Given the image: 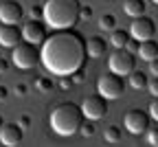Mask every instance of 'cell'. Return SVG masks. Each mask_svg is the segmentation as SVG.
<instances>
[{
    "label": "cell",
    "mask_w": 158,
    "mask_h": 147,
    "mask_svg": "<svg viewBox=\"0 0 158 147\" xmlns=\"http://www.w3.org/2000/svg\"><path fill=\"white\" fill-rule=\"evenodd\" d=\"M86 40L75 29H57L42 42L40 61L51 75H73L77 68L86 64Z\"/></svg>",
    "instance_id": "1"
},
{
    "label": "cell",
    "mask_w": 158,
    "mask_h": 147,
    "mask_svg": "<svg viewBox=\"0 0 158 147\" xmlns=\"http://www.w3.org/2000/svg\"><path fill=\"white\" fill-rule=\"evenodd\" d=\"M79 0H46L42 5V20L53 31L57 29H75L79 22Z\"/></svg>",
    "instance_id": "2"
},
{
    "label": "cell",
    "mask_w": 158,
    "mask_h": 147,
    "mask_svg": "<svg viewBox=\"0 0 158 147\" xmlns=\"http://www.w3.org/2000/svg\"><path fill=\"white\" fill-rule=\"evenodd\" d=\"M84 112L81 108L73 101H66V103H59V106L53 108L51 112V128L55 134L59 136H73L79 132L81 128V121H84Z\"/></svg>",
    "instance_id": "3"
},
{
    "label": "cell",
    "mask_w": 158,
    "mask_h": 147,
    "mask_svg": "<svg viewBox=\"0 0 158 147\" xmlns=\"http://www.w3.org/2000/svg\"><path fill=\"white\" fill-rule=\"evenodd\" d=\"M97 92L101 97H106L108 101L110 99H118L125 92V79L121 75L108 70L103 75H99V79H97Z\"/></svg>",
    "instance_id": "4"
},
{
    "label": "cell",
    "mask_w": 158,
    "mask_h": 147,
    "mask_svg": "<svg viewBox=\"0 0 158 147\" xmlns=\"http://www.w3.org/2000/svg\"><path fill=\"white\" fill-rule=\"evenodd\" d=\"M136 66V57L130 48H114L108 57V68L121 77H127Z\"/></svg>",
    "instance_id": "5"
},
{
    "label": "cell",
    "mask_w": 158,
    "mask_h": 147,
    "mask_svg": "<svg viewBox=\"0 0 158 147\" xmlns=\"http://www.w3.org/2000/svg\"><path fill=\"white\" fill-rule=\"evenodd\" d=\"M11 61L22 70H31L35 64H40V51H37L35 44H29V42L22 44V42H20L11 53Z\"/></svg>",
    "instance_id": "6"
},
{
    "label": "cell",
    "mask_w": 158,
    "mask_h": 147,
    "mask_svg": "<svg viewBox=\"0 0 158 147\" xmlns=\"http://www.w3.org/2000/svg\"><path fill=\"white\" fill-rule=\"evenodd\" d=\"M149 112L147 110H141V108H134V110H127L125 116H123V125H125V130L134 136L138 134H145L149 130Z\"/></svg>",
    "instance_id": "7"
},
{
    "label": "cell",
    "mask_w": 158,
    "mask_h": 147,
    "mask_svg": "<svg viewBox=\"0 0 158 147\" xmlns=\"http://www.w3.org/2000/svg\"><path fill=\"white\" fill-rule=\"evenodd\" d=\"M81 112L86 119L90 121H99V119H103L108 114V99L101 97V94H92V97H86L84 103H81Z\"/></svg>",
    "instance_id": "8"
},
{
    "label": "cell",
    "mask_w": 158,
    "mask_h": 147,
    "mask_svg": "<svg viewBox=\"0 0 158 147\" xmlns=\"http://www.w3.org/2000/svg\"><path fill=\"white\" fill-rule=\"evenodd\" d=\"M156 33V22L149 18V15H136L132 18V24H130V37H134L136 42H143V40H149L154 37Z\"/></svg>",
    "instance_id": "9"
},
{
    "label": "cell",
    "mask_w": 158,
    "mask_h": 147,
    "mask_svg": "<svg viewBox=\"0 0 158 147\" xmlns=\"http://www.w3.org/2000/svg\"><path fill=\"white\" fill-rule=\"evenodd\" d=\"M46 35H48V27L44 24V20H35V18H31L29 22L22 27V37L29 42V44L42 46V42L46 40Z\"/></svg>",
    "instance_id": "10"
},
{
    "label": "cell",
    "mask_w": 158,
    "mask_h": 147,
    "mask_svg": "<svg viewBox=\"0 0 158 147\" xmlns=\"http://www.w3.org/2000/svg\"><path fill=\"white\" fill-rule=\"evenodd\" d=\"M24 15V7L18 0H5L0 5V22L2 24H20Z\"/></svg>",
    "instance_id": "11"
},
{
    "label": "cell",
    "mask_w": 158,
    "mask_h": 147,
    "mask_svg": "<svg viewBox=\"0 0 158 147\" xmlns=\"http://www.w3.org/2000/svg\"><path fill=\"white\" fill-rule=\"evenodd\" d=\"M22 27L18 24H2L0 27V46L5 48H15L22 42Z\"/></svg>",
    "instance_id": "12"
},
{
    "label": "cell",
    "mask_w": 158,
    "mask_h": 147,
    "mask_svg": "<svg viewBox=\"0 0 158 147\" xmlns=\"http://www.w3.org/2000/svg\"><path fill=\"white\" fill-rule=\"evenodd\" d=\"M22 132L24 130L20 128L18 123H2V128H0V143L7 145V147H15V145L22 143V138H24Z\"/></svg>",
    "instance_id": "13"
},
{
    "label": "cell",
    "mask_w": 158,
    "mask_h": 147,
    "mask_svg": "<svg viewBox=\"0 0 158 147\" xmlns=\"http://www.w3.org/2000/svg\"><path fill=\"white\" fill-rule=\"evenodd\" d=\"M106 51H108V42H106L103 37L92 35V37L86 40V53H88V57L99 59V57H103V55H106Z\"/></svg>",
    "instance_id": "14"
},
{
    "label": "cell",
    "mask_w": 158,
    "mask_h": 147,
    "mask_svg": "<svg viewBox=\"0 0 158 147\" xmlns=\"http://www.w3.org/2000/svg\"><path fill=\"white\" fill-rule=\"evenodd\" d=\"M138 57L141 59H145V61H149V59H154V57H158V42L154 40V37H149V40H143V42H138Z\"/></svg>",
    "instance_id": "15"
},
{
    "label": "cell",
    "mask_w": 158,
    "mask_h": 147,
    "mask_svg": "<svg viewBox=\"0 0 158 147\" xmlns=\"http://www.w3.org/2000/svg\"><path fill=\"white\" fill-rule=\"evenodd\" d=\"M130 42V31H123V29H112L110 31V44L114 48H125Z\"/></svg>",
    "instance_id": "16"
},
{
    "label": "cell",
    "mask_w": 158,
    "mask_h": 147,
    "mask_svg": "<svg viewBox=\"0 0 158 147\" xmlns=\"http://www.w3.org/2000/svg\"><path fill=\"white\" fill-rule=\"evenodd\" d=\"M147 73H143V70H132L130 75H127V83H130V88H134V90H143V88H147Z\"/></svg>",
    "instance_id": "17"
},
{
    "label": "cell",
    "mask_w": 158,
    "mask_h": 147,
    "mask_svg": "<svg viewBox=\"0 0 158 147\" xmlns=\"http://www.w3.org/2000/svg\"><path fill=\"white\" fill-rule=\"evenodd\" d=\"M123 11H125L130 18L143 15V13H145V0H125V5H123Z\"/></svg>",
    "instance_id": "18"
},
{
    "label": "cell",
    "mask_w": 158,
    "mask_h": 147,
    "mask_svg": "<svg viewBox=\"0 0 158 147\" xmlns=\"http://www.w3.org/2000/svg\"><path fill=\"white\" fill-rule=\"evenodd\" d=\"M99 29L110 33L112 29H116V18H114L112 13H103L101 18H99Z\"/></svg>",
    "instance_id": "19"
},
{
    "label": "cell",
    "mask_w": 158,
    "mask_h": 147,
    "mask_svg": "<svg viewBox=\"0 0 158 147\" xmlns=\"http://www.w3.org/2000/svg\"><path fill=\"white\" fill-rule=\"evenodd\" d=\"M121 130H118L116 128V125H108V128L103 130V138L108 141V143H118V141H121Z\"/></svg>",
    "instance_id": "20"
},
{
    "label": "cell",
    "mask_w": 158,
    "mask_h": 147,
    "mask_svg": "<svg viewBox=\"0 0 158 147\" xmlns=\"http://www.w3.org/2000/svg\"><path fill=\"white\" fill-rule=\"evenodd\" d=\"M35 88H37L40 92H51V90L55 88V83H53L51 77H37V79H35Z\"/></svg>",
    "instance_id": "21"
},
{
    "label": "cell",
    "mask_w": 158,
    "mask_h": 147,
    "mask_svg": "<svg viewBox=\"0 0 158 147\" xmlns=\"http://www.w3.org/2000/svg\"><path fill=\"white\" fill-rule=\"evenodd\" d=\"M79 132H81V136H92V134H94V121L84 119V121H81V128H79Z\"/></svg>",
    "instance_id": "22"
},
{
    "label": "cell",
    "mask_w": 158,
    "mask_h": 147,
    "mask_svg": "<svg viewBox=\"0 0 158 147\" xmlns=\"http://www.w3.org/2000/svg\"><path fill=\"white\" fill-rule=\"evenodd\" d=\"M147 90L152 97H158V75H152V79H147Z\"/></svg>",
    "instance_id": "23"
},
{
    "label": "cell",
    "mask_w": 158,
    "mask_h": 147,
    "mask_svg": "<svg viewBox=\"0 0 158 147\" xmlns=\"http://www.w3.org/2000/svg\"><path fill=\"white\" fill-rule=\"evenodd\" d=\"M145 134H147V143H149L152 147H158V128H152V130H147Z\"/></svg>",
    "instance_id": "24"
},
{
    "label": "cell",
    "mask_w": 158,
    "mask_h": 147,
    "mask_svg": "<svg viewBox=\"0 0 158 147\" xmlns=\"http://www.w3.org/2000/svg\"><path fill=\"white\" fill-rule=\"evenodd\" d=\"M70 79H73V83H81L84 79H86V68L81 66V68H77L73 75H70Z\"/></svg>",
    "instance_id": "25"
},
{
    "label": "cell",
    "mask_w": 158,
    "mask_h": 147,
    "mask_svg": "<svg viewBox=\"0 0 158 147\" xmlns=\"http://www.w3.org/2000/svg\"><path fill=\"white\" fill-rule=\"evenodd\" d=\"M92 18V7L90 5H81L79 7V20H90Z\"/></svg>",
    "instance_id": "26"
},
{
    "label": "cell",
    "mask_w": 158,
    "mask_h": 147,
    "mask_svg": "<svg viewBox=\"0 0 158 147\" xmlns=\"http://www.w3.org/2000/svg\"><path fill=\"white\" fill-rule=\"evenodd\" d=\"M147 112H149V116H152L154 121H158V97H154V99H152L149 110H147Z\"/></svg>",
    "instance_id": "27"
},
{
    "label": "cell",
    "mask_w": 158,
    "mask_h": 147,
    "mask_svg": "<svg viewBox=\"0 0 158 147\" xmlns=\"http://www.w3.org/2000/svg\"><path fill=\"white\" fill-rule=\"evenodd\" d=\"M73 86H75V83H73L70 75H64V77H62V81H59V88H62V90H70Z\"/></svg>",
    "instance_id": "28"
},
{
    "label": "cell",
    "mask_w": 158,
    "mask_h": 147,
    "mask_svg": "<svg viewBox=\"0 0 158 147\" xmlns=\"http://www.w3.org/2000/svg\"><path fill=\"white\" fill-rule=\"evenodd\" d=\"M29 13H31V18H35V20H42V5H33L31 9H29Z\"/></svg>",
    "instance_id": "29"
},
{
    "label": "cell",
    "mask_w": 158,
    "mask_h": 147,
    "mask_svg": "<svg viewBox=\"0 0 158 147\" xmlns=\"http://www.w3.org/2000/svg\"><path fill=\"white\" fill-rule=\"evenodd\" d=\"M27 92H29V86H27V83H18V86L13 88V94H15V97H24Z\"/></svg>",
    "instance_id": "30"
},
{
    "label": "cell",
    "mask_w": 158,
    "mask_h": 147,
    "mask_svg": "<svg viewBox=\"0 0 158 147\" xmlns=\"http://www.w3.org/2000/svg\"><path fill=\"white\" fill-rule=\"evenodd\" d=\"M18 125H20L22 130L31 128V116H29V114H22V116H20V121H18Z\"/></svg>",
    "instance_id": "31"
},
{
    "label": "cell",
    "mask_w": 158,
    "mask_h": 147,
    "mask_svg": "<svg viewBox=\"0 0 158 147\" xmlns=\"http://www.w3.org/2000/svg\"><path fill=\"white\" fill-rule=\"evenodd\" d=\"M9 68H11V61H9V59H5V57H0V75H5Z\"/></svg>",
    "instance_id": "32"
},
{
    "label": "cell",
    "mask_w": 158,
    "mask_h": 147,
    "mask_svg": "<svg viewBox=\"0 0 158 147\" xmlns=\"http://www.w3.org/2000/svg\"><path fill=\"white\" fill-rule=\"evenodd\" d=\"M149 70H152V75H158V57L149 59Z\"/></svg>",
    "instance_id": "33"
},
{
    "label": "cell",
    "mask_w": 158,
    "mask_h": 147,
    "mask_svg": "<svg viewBox=\"0 0 158 147\" xmlns=\"http://www.w3.org/2000/svg\"><path fill=\"white\" fill-rule=\"evenodd\" d=\"M7 94H9V90H7L5 86H0V101H5V99H7Z\"/></svg>",
    "instance_id": "34"
},
{
    "label": "cell",
    "mask_w": 158,
    "mask_h": 147,
    "mask_svg": "<svg viewBox=\"0 0 158 147\" xmlns=\"http://www.w3.org/2000/svg\"><path fill=\"white\" fill-rule=\"evenodd\" d=\"M2 123H5V119H2V116H0V128H2Z\"/></svg>",
    "instance_id": "35"
},
{
    "label": "cell",
    "mask_w": 158,
    "mask_h": 147,
    "mask_svg": "<svg viewBox=\"0 0 158 147\" xmlns=\"http://www.w3.org/2000/svg\"><path fill=\"white\" fill-rule=\"evenodd\" d=\"M152 2H154V5H158V0H152Z\"/></svg>",
    "instance_id": "36"
},
{
    "label": "cell",
    "mask_w": 158,
    "mask_h": 147,
    "mask_svg": "<svg viewBox=\"0 0 158 147\" xmlns=\"http://www.w3.org/2000/svg\"><path fill=\"white\" fill-rule=\"evenodd\" d=\"M0 57H2V55H0Z\"/></svg>",
    "instance_id": "37"
}]
</instances>
